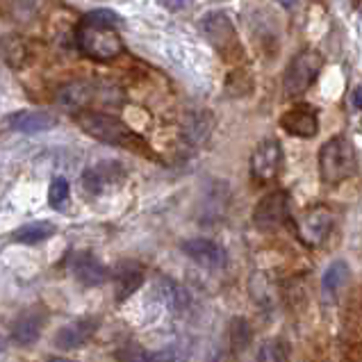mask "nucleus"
I'll return each mask as SVG.
<instances>
[{"mask_svg": "<svg viewBox=\"0 0 362 362\" xmlns=\"http://www.w3.org/2000/svg\"><path fill=\"white\" fill-rule=\"evenodd\" d=\"M201 30H203L205 39L210 41V46L221 55V59L235 64V62H240L244 57L240 35H237V30H235L228 14L210 12L201 21Z\"/></svg>", "mask_w": 362, "mask_h": 362, "instance_id": "obj_4", "label": "nucleus"}, {"mask_svg": "<svg viewBox=\"0 0 362 362\" xmlns=\"http://www.w3.org/2000/svg\"><path fill=\"white\" fill-rule=\"evenodd\" d=\"M46 313L44 308H30L23 315H18V319L12 324V342L18 346H30L35 344L41 330L46 324Z\"/></svg>", "mask_w": 362, "mask_h": 362, "instance_id": "obj_16", "label": "nucleus"}, {"mask_svg": "<svg viewBox=\"0 0 362 362\" xmlns=\"http://www.w3.org/2000/svg\"><path fill=\"white\" fill-rule=\"evenodd\" d=\"M98 330V322L91 317H82V319H76V322L66 324L64 328H59V333L55 335V344L64 351H71V349H82L85 344H89L91 339H94Z\"/></svg>", "mask_w": 362, "mask_h": 362, "instance_id": "obj_15", "label": "nucleus"}, {"mask_svg": "<svg viewBox=\"0 0 362 362\" xmlns=\"http://www.w3.org/2000/svg\"><path fill=\"white\" fill-rule=\"evenodd\" d=\"M182 253L203 269H223L228 264V253H226V248L212 240H205V237L187 240L182 244Z\"/></svg>", "mask_w": 362, "mask_h": 362, "instance_id": "obj_12", "label": "nucleus"}, {"mask_svg": "<svg viewBox=\"0 0 362 362\" xmlns=\"http://www.w3.org/2000/svg\"><path fill=\"white\" fill-rule=\"evenodd\" d=\"M80 21H85V23H94V25H105V28H119L121 25V16L117 12H112V9H91V12L82 14Z\"/></svg>", "mask_w": 362, "mask_h": 362, "instance_id": "obj_26", "label": "nucleus"}, {"mask_svg": "<svg viewBox=\"0 0 362 362\" xmlns=\"http://www.w3.org/2000/svg\"><path fill=\"white\" fill-rule=\"evenodd\" d=\"M322 66H324V57L319 50L308 48V50H301V53H296L294 59L289 62V66L285 71V78H283L285 96H289V98L301 96L303 91L317 80Z\"/></svg>", "mask_w": 362, "mask_h": 362, "instance_id": "obj_5", "label": "nucleus"}, {"mask_svg": "<svg viewBox=\"0 0 362 362\" xmlns=\"http://www.w3.org/2000/svg\"><path fill=\"white\" fill-rule=\"evenodd\" d=\"M351 278V269L344 260H335L333 264H328V269L322 276V289L328 296H335L339 289H344V285Z\"/></svg>", "mask_w": 362, "mask_h": 362, "instance_id": "obj_20", "label": "nucleus"}, {"mask_svg": "<svg viewBox=\"0 0 362 362\" xmlns=\"http://www.w3.org/2000/svg\"><path fill=\"white\" fill-rule=\"evenodd\" d=\"M287 219H289V196L281 189L262 196L260 203L255 205L253 223L264 233L278 230Z\"/></svg>", "mask_w": 362, "mask_h": 362, "instance_id": "obj_7", "label": "nucleus"}, {"mask_svg": "<svg viewBox=\"0 0 362 362\" xmlns=\"http://www.w3.org/2000/svg\"><path fill=\"white\" fill-rule=\"evenodd\" d=\"M57 100H59V105H66V107H87L94 100L112 103L115 100V89L105 91L100 85H96V82L76 80L57 91Z\"/></svg>", "mask_w": 362, "mask_h": 362, "instance_id": "obj_9", "label": "nucleus"}, {"mask_svg": "<svg viewBox=\"0 0 362 362\" xmlns=\"http://www.w3.org/2000/svg\"><path fill=\"white\" fill-rule=\"evenodd\" d=\"M148 362H189V349L185 344H167L164 349L148 351Z\"/></svg>", "mask_w": 362, "mask_h": 362, "instance_id": "obj_23", "label": "nucleus"}, {"mask_svg": "<svg viewBox=\"0 0 362 362\" xmlns=\"http://www.w3.org/2000/svg\"><path fill=\"white\" fill-rule=\"evenodd\" d=\"M112 278H115V287H117V301L121 303L144 285V269L134 262H121L112 272Z\"/></svg>", "mask_w": 362, "mask_h": 362, "instance_id": "obj_18", "label": "nucleus"}, {"mask_svg": "<svg viewBox=\"0 0 362 362\" xmlns=\"http://www.w3.org/2000/svg\"><path fill=\"white\" fill-rule=\"evenodd\" d=\"M342 362H362V292L349 298L339 330Z\"/></svg>", "mask_w": 362, "mask_h": 362, "instance_id": "obj_6", "label": "nucleus"}, {"mask_svg": "<svg viewBox=\"0 0 362 362\" xmlns=\"http://www.w3.org/2000/svg\"><path fill=\"white\" fill-rule=\"evenodd\" d=\"M354 107H362V87L354 91Z\"/></svg>", "mask_w": 362, "mask_h": 362, "instance_id": "obj_30", "label": "nucleus"}, {"mask_svg": "<svg viewBox=\"0 0 362 362\" xmlns=\"http://www.w3.org/2000/svg\"><path fill=\"white\" fill-rule=\"evenodd\" d=\"M46 362H74V360H69V358H57V356H53V358H48Z\"/></svg>", "mask_w": 362, "mask_h": 362, "instance_id": "obj_32", "label": "nucleus"}, {"mask_svg": "<svg viewBox=\"0 0 362 362\" xmlns=\"http://www.w3.org/2000/svg\"><path fill=\"white\" fill-rule=\"evenodd\" d=\"M287 344L283 339H269L257 351L255 362H287Z\"/></svg>", "mask_w": 362, "mask_h": 362, "instance_id": "obj_24", "label": "nucleus"}, {"mask_svg": "<svg viewBox=\"0 0 362 362\" xmlns=\"http://www.w3.org/2000/svg\"><path fill=\"white\" fill-rule=\"evenodd\" d=\"M57 117L48 110H18L5 117V126L23 134L48 132L57 126Z\"/></svg>", "mask_w": 362, "mask_h": 362, "instance_id": "obj_13", "label": "nucleus"}, {"mask_svg": "<svg viewBox=\"0 0 362 362\" xmlns=\"http://www.w3.org/2000/svg\"><path fill=\"white\" fill-rule=\"evenodd\" d=\"M160 3H162V7H167L169 12H178V9L185 7V3H187V0H160Z\"/></svg>", "mask_w": 362, "mask_h": 362, "instance_id": "obj_28", "label": "nucleus"}, {"mask_svg": "<svg viewBox=\"0 0 362 362\" xmlns=\"http://www.w3.org/2000/svg\"><path fill=\"white\" fill-rule=\"evenodd\" d=\"M0 57L7 66H12L16 71L33 66V62L37 57L35 44L23 35H5L0 37Z\"/></svg>", "mask_w": 362, "mask_h": 362, "instance_id": "obj_14", "label": "nucleus"}, {"mask_svg": "<svg viewBox=\"0 0 362 362\" xmlns=\"http://www.w3.org/2000/svg\"><path fill=\"white\" fill-rule=\"evenodd\" d=\"M281 126L285 132L294 134V137H301V139L315 137L317 130H319L317 115L308 107H294V110L285 112V115L281 117Z\"/></svg>", "mask_w": 362, "mask_h": 362, "instance_id": "obj_17", "label": "nucleus"}, {"mask_svg": "<svg viewBox=\"0 0 362 362\" xmlns=\"http://www.w3.org/2000/svg\"><path fill=\"white\" fill-rule=\"evenodd\" d=\"M115 358L117 362H148V351L134 342H128L117 349Z\"/></svg>", "mask_w": 362, "mask_h": 362, "instance_id": "obj_27", "label": "nucleus"}, {"mask_svg": "<svg viewBox=\"0 0 362 362\" xmlns=\"http://www.w3.org/2000/svg\"><path fill=\"white\" fill-rule=\"evenodd\" d=\"M251 326H248V322H244V319H233L230 326H228V339L235 351H240L244 346H248V342H251Z\"/></svg>", "mask_w": 362, "mask_h": 362, "instance_id": "obj_25", "label": "nucleus"}, {"mask_svg": "<svg viewBox=\"0 0 362 362\" xmlns=\"http://www.w3.org/2000/svg\"><path fill=\"white\" fill-rule=\"evenodd\" d=\"M55 235V226L50 221H30L25 226H21L12 233V242L16 244H25V246H35L50 240Z\"/></svg>", "mask_w": 362, "mask_h": 362, "instance_id": "obj_19", "label": "nucleus"}, {"mask_svg": "<svg viewBox=\"0 0 362 362\" xmlns=\"http://www.w3.org/2000/svg\"><path fill=\"white\" fill-rule=\"evenodd\" d=\"M276 3L281 5V7H285V9H289V7L296 5V0H276Z\"/></svg>", "mask_w": 362, "mask_h": 362, "instance_id": "obj_31", "label": "nucleus"}, {"mask_svg": "<svg viewBox=\"0 0 362 362\" xmlns=\"http://www.w3.org/2000/svg\"><path fill=\"white\" fill-rule=\"evenodd\" d=\"M69 196H71V185L64 175H57V178L50 180V187H48V205L53 210H64L66 203H69Z\"/></svg>", "mask_w": 362, "mask_h": 362, "instance_id": "obj_22", "label": "nucleus"}, {"mask_svg": "<svg viewBox=\"0 0 362 362\" xmlns=\"http://www.w3.org/2000/svg\"><path fill=\"white\" fill-rule=\"evenodd\" d=\"M76 41L82 53L94 62H112L123 53V41L115 28L78 21Z\"/></svg>", "mask_w": 362, "mask_h": 362, "instance_id": "obj_3", "label": "nucleus"}, {"mask_svg": "<svg viewBox=\"0 0 362 362\" xmlns=\"http://www.w3.org/2000/svg\"><path fill=\"white\" fill-rule=\"evenodd\" d=\"M3 351H5V337L0 335V354H3Z\"/></svg>", "mask_w": 362, "mask_h": 362, "instance_id": "obj_33", "label": "nucleus"}, {"mask_svg": "<svg viewBox=\"0 0 362 362\" xmlns=\"http://www.w3.org/2000/svg\"><path fill=\"white\" fill-rule=\"evenodd\" d=\"M335 226V214L326 205H315L298 219V237L308 246H319L328 240L330 230Z\"/></svg>", "mask_w": 362, "mask_h": 362, "instance_id": "obj_8", "label": "nucleus"}, {"mask_svg": "<svg viewBox=\"0 0 362 362\" xmlns=\"http://www.w3.org/2000/svg\"><path fill=\"white\" fill-rule=\"evenodd\" d=\"M283 164V146L276 137H267L255 146L251 158V171L255 180L269 182L278 175V169Z\"/></svg>", "mask_w": 362, "mask_h": 362, "instance_id": "obj_10", "label": "nucleus"}, {"mask_svg": "<svg viewBox=\"0 0 362 362\" xmlns=\"http://www.w3.org/2000/svg\"><path fill=\"white\" fill-rule=\"evenodd\" d=\"M212 362H237V360H235V356L230 354V351H223V354H219Z\"/></svg>", "mask_w": 362, "mask_h": 362, "instance_id": "obj_29", "label": "nucleus"}, {"mask_svg": "<svg viewBox=\"0 0 362 362\" xmlns=\"http://www.w3.org/2000/svg\"><path fill=\"white\" fill-rule=\"evenodd\" d=\"M358 169L356 151L344 137L328 139L319 151V178L326 185H339L349 180Z\"/></svg>", "mask_w": 362, "mask_h": 362, "instance_id": "obj_2", "label": "nucleus"}, {"mask_svg": "<svg viewBox=\"0 0 362 362\" xmlns=\"http://www.w3.org/2000/svg\"><path fill=\"white\" fill-rule=\"evenodd\" d=\"M76 123L91 139L107 144V146L128 148V151H139L144 146V141L137 132H132L121 119L107 115V112L80 110L76 115Z\"/></svg>", "mask_w": 362, "mask_h": 362, "instance_id": "obj_1", "label": "nucleus"}, {"mask_svg": "<svg viewBox=\"0 0 362 362\" xmlns=\"http://www.w3.org/2000/svg\"><path fill=\"white\" fill-rule=\"evenodd\" d=\"M69 269H71V274H74V278L82 287H100L112 278L110 269L103 264L96 255H91L87 251H80V253L71 255L69 257Z\"/></svg>", "mask_w": 362, "mask_h": 362, "instance_id": "obj_11", "label": "nucleus"}, {"mask_svg": "<svg viewBox=\"0 0 362 362\" xmlns=\"http://www.w3.org/2000/svg\"><path fill=\"white\" fill-rule=\"evenodd\" d=\"M158 292H160V296H162L164 305L171 308L173 313H180V310H185V308H187V303H189L187 292H185V289H182L178 283L169 281V278H162Z\"/></svg>", "mask_w": 362, "mask_h": 362, "instance_id": "obj_21", "label": "nucleus"}]
</instances>
